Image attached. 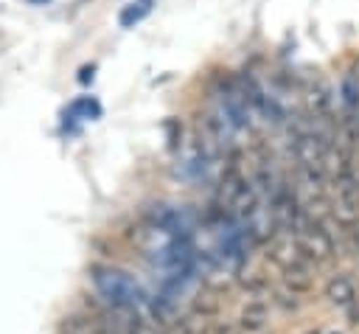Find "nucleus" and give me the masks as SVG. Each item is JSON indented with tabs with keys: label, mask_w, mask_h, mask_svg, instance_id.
Wrapping results in <instances>:
<instances>
[{
	"label": "nucleus",
	"mask_w": 359,
	"mask_h": 334,
	"mask_svg": "<svg viewBox=\"0 0 359 334\" xmlns=\"http://www.w3.org/2000/svg\"><path fill=\"white\" fill-rule=\"evenodd\" d=\"M65 115H70V118H90V121H95V118H101V104L93 98V95H79L67 109H65Z\"/></svg>",
	"instance_id": "nucleus-8"
},
{
	"label": "nucleus",
	"mask_w": 359,
	"mask_h": 334,
	"mask_svg": "<svg viewBox=\"0 0 359 334\" xmlns=\"http://www.w3.org/2000/svg\"><path fill=\"white\" fill-rule=\"evenodd\" d=\"M325 298H328L334 306H339V309H351L353 300L359 298V289H356L353 278H348V275H334V278L325 283Z\"/></svg>",
	"instance_id": "nucleus-4"
},
{
	"label": "nucleus",
	"mask_w": 359,
	"mask_h": 334,
	"mask_svg": "<svg viewBox=\"0 0 359 334\" xmlns=\"http://www.w3.org/2000/svg\"><path fill=\"white\" fill-rule=\"evenodd\" d=\"M31 3H42V0H31Z\"/></svg>",
	"instance_id": "nucleus-11"
},
{
	"label": "nucleus",
	"mask_w": 359,
	"mask_h": 334,
	"mask_svg": "<svg viewBox=\"0 0 359 334\" xmlns=\"http://www.w3.org/2000/svg\"><path fill=\"white\" fill-rule=\"evenodd\" d=\"M311 264L309 261H300V264H292L283 269V286H289L292 292H309L311 289Z\"/></svg>",
	"instance_id": "nucleus-6"
},
{
	"label": "nucleus",
	"mask_w": 359,
	"mask_h": 334,
	"mask_svg": "<svg viewBox=\"0 0 359 334\" xmlns=\"http://www.w3.org/2000/svg\"><path fill=\"white\" fill-rule=\"evenodd\" d=\"M294 236H297V247L309 264H325L328 258L337 255V241H334L331 230H325V225H320V222L306 219L294 230Z\"/></svg>",
	"instance_id": "nucleus-1"
},
{
	"label": "nucleus",
	"mask_w": 359,
	"mask_h": 334,
	"mask_svg": "<svg viewBox=\"0 0 359 334\" xmlns=\"http://www.w3.org/2000/svg\"><path fill=\"white\" fill-rule=\"evenodd\" d=\"M300 93H303L300 109L309 118H334V90L320 70H306L300 81Z\"/></svg>",
	"instance_id": "nucleus-2"
},
{
	"label": "nucleus",
	"mask_w": 359,
	"mask_h": 334,
	"mask_svg": "<svg viewBox=\"0 0 359 334\" xmlns=\"http://www.w3.org/2000/svg\"><path fill=\"white\" fill-rule=\"evenodd\" d=\"M154 8V0H132L118 11V25L121 28H135L137 22H143Z\"/></svg>",
	"instance_id": "nucleus-7"
},
{
	"label": "nucleus",
	"mask_w": 359,
	"mask_h": 334,
	"mask_svg": "<svg viewBox=\"0 0 359 334\" xmlns=\"http://www.w3.org/2000/svg\"><path fill=\"white\" fill-rule=\"evenodd\" d=\"M205 334H216V331H213V328H208V331H205Z\"/></svg>",
	"instance_id": "nucleus-10"
},
{
	"label": "nucleus",
	"mask_w": 359,
	"mask_h": 334,
	"mask_svg": "<svg viewBox=\"0 0 359 334\" xmlns=\"http://www.w3.org/2000/svg\"><path fill=\"white\" fill-rule=\"evenodd\" d=\"M266 255H269L280 269L306 261L303 253H300V247H297V236L289 233V230H275V236L266 241Z\"/></svg>",
	"instance_id": "nucleus-3"
},
{
	"label": "nucleus",
	"mask_w": 359,
	"mask_h": 334,
	"mask_svg": "<svg viewBox=\"0 0 359 334\" xmlns=\"http://www.w3.org/2000/svg\"><path fill=\"white\" fill-rule=\"evenodd\" d=\"M238 328L247 331V334H255L261 328H266V303L261 300H250L241 314H238Z\"/></svg>",
	"instance_id": "nucleus-5"
},
{
	"label": "nucleus",
	"mask_w": 359,
	"mask_h": 334,
	"mask_svg": "<svg viewBox=\"0 0 359 334\" xmlns=\"http://www.w3.org/2000/svg\"><path fill=\"white\" fill-rule=\"evenodd\" d=\"M93 76H95V65H84V67L79 70V81H81V84H90Z\"/></svg>",
	"instance_id": "nucleus-9"
}]
</instances>
